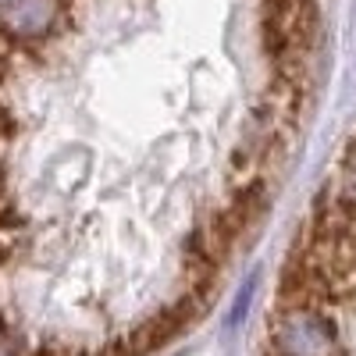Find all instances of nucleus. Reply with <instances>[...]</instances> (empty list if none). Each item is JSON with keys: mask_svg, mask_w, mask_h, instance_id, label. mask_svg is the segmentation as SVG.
Instances as JSON below:
<instances>
[{"mask_svg": "<svg viewBox=\"0 0 356 356\" xmlns=\"http://www.w3.org/2000/svg\"><path fill=\"white\" fill-rule=\"evenodd\" d=\"M317 54V0H4L0 356L193 328L278 196Z\"/></svg>", "mask_w": 356, "mask_h": 356, "instance_id": "nucleus-1", "label": "nucleus"}]
</instances>
